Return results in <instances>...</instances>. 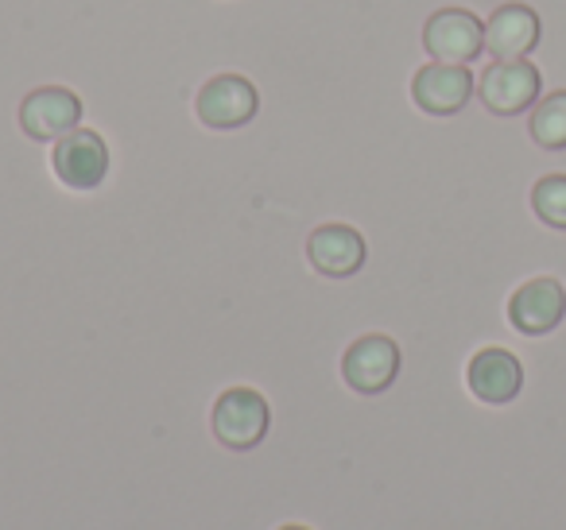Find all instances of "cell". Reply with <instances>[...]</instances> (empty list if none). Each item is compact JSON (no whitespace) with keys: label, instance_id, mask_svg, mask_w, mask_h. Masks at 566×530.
I'll list each match as a JSON object with an SVG mask.
<instances>
[{"label":"cell","instance_id":"cell-1","mask_svg":"<svg viewBox=\"0 0 566 530\" xmlns=\"http://www.w3.org/2000/svg\"><path fill=\"white\" fill-rule=\"evenodd\" d=\"M272 426V411H268V399L256 388H229L218 395L210 411V430L226 449L249 453L256 449L268 437Z\"/></svg>","mask_w":566,"mask_h":530},{"label":"cell","instance_id":"cell-2","mask_svg":"<svg viewBox=\"0 0 566 530\" xmlns=\"http://www.w3.org/2000/svg\"><path fill=\"white\" fill-rule=\"evenodd\" d=\"M543 74L527 59H496L478 78V97L493 117H516L539 102Z\"/></svg>","mask_w":566,"mask_h":530},{"label":"cell","instance_id":"cell-3","mask_svg":"<svg viewBox=\"0 0 566 530\" xmlns=\"http://www.w3.org/2000/svg\"><path fill=\"white\" fill-rule=\"evenodd\" d=\"M260 109V94L249 78L241 74H213L195 97V113L206 128L213 132H233L244 128Z\"/></svg>","mask_w":566,"mask_h":530},{"label":"cell","instance_id":"cell-4","mask_svg":"<svg viewBox=\"0 0 566 530\" xmlns=\"http://www.w3.org/2000/svg\"><path fill=\"white\" fill-rule=\"evenodd\" d=\"M51 171L66 190H97L109 174V148L94 128H74L51 148Z\"/></svg>","mask_w":566,"mask_h":530},{"label":"cell","instance_id":"cell-5","mask_svg":"<svg viewBox=\"0 0 566 530\" xmlns=\"http://www.w3.org/2000/svg\"><path fill=\"white\" fill-rule=\"evenodd\" d=\"M396 375H400V344L385 333L357 337L342 357V380L357 395H380L392 388Z\"/></svg>","mask_w":566,"mask_h":530},{"label":"cell","instance_id":"cell-6","mask_svg":"<svg viewBox=\"0 0 566 530\" xmlns=\"http://www.w3.org/2000/svg\"><path fill=\"white\" fill-rule=\"evenodd\" d=\"M423 47L434 63L470 66L485 51V24L465 9H439L423 24Z\"/></svg>","mask_w":566,"mask_h":530},{"label":"cell","instance_id":"cell-7","mask_svg":"<svg viewBox=\"0 0 566 530\" xmlns=\"http://www.w3.org/2000/svg\"><path fill=\"white\" fill-rule=\"evenodd\" d=\"M473 89H478V82H473L470 66L427 63V66H419L416 78H411V102H416L427 117H454V113H462L465 105H470Z\"/></svg>","mask_w":566,"mask_h":530},{"label":"cell","instance_id":"cell-8","mask_svg":"<svg viewBox=\"0 0 566 530\" xmlns=\"http://www.w3.org/2000/svg\"><path fill=\"white\" fill-rule=\"evenodd\" d=\"M82 125V102L74 89L66 86H43L20 102V128H24L32 140L55 144L66 132Z\"/></svg>","mask_w":566,"mask_h":530},{"label":"cell","instance_id":"cell-9","mask_svg":"<svg viewBox=\"0 0 566 530\" xmlns=\"http://www.w3.org/2000/svg\"><path fill=\"white\" fill-rule=\"evenodd\" d=\"M566 318V290L558 279L539 275L527 279L524 287H516V295L509 298V321L516 333L524 337H543L551 329H558Z\"/></svg>","mask_w":566,"mask_h":530},{"label":"cell","instance_id":"cell-10","mask_svg":"<svg viewBox=\"0 0 566 530\" xmlns=\"http://www.w3.org/2000/svg\"><path fill=\"white\" fill-rule=\"evenodd\" d=\"M365 236L357 233L354 225H318L315 233L307 236V259L318 275L326 279H349L365 267Z\"/></svg>","mask_w":566,"mask_h":530},{"label":"cell","instance_id":"cell-11","mask_svg":"<svg viewBox=\"0 0 566 530\" xmlns=\"http://www.w3.org/2000/svg\"><path fill=\"white\" fill-rule=\"evenodd\" d=\"M465 383H470V391L481 403L504 406L524 388V368L509 349H481L473 352L470 368H465Z\"/></svg>","mask_w":566,"mask_h":530},{"label":"cell","instance_id":"cell-12","mask_svg":"<svg viewBox=\"0 0 566 530\" xmlns=\"http://www.w3.org/2000/svg\"><path fill=\"white\" fill-rule=\"evenodd\" d=\"M543 24L527 4H501L485 20V51L493 59H524L535 51Z\"/></svg>","mask_w":566,"mask_h":530},{"label":"cell","instance_id":"cell-13","mask_svg":"<svg viewBox=\"0 0 566 530\" xmlns=\"http://www.w3.org/2000/svg\"><path fill=\"white\" fill-rule=\"evenodd\" d=\"M527 132H532V140L547 151L566 148V89L535 102L532 117H527Z\"/></svg>","mask_w":566,"mask_h":530},{"label":"cell","instance_id":"cell-14","mask_svg":"<svg viewBox=\"0 0 566 530\" xmlns=\"http://www.w3.org/2000/svg\"><path fill=\"white\" fill-rule=\"evenodd\" d=\"M532 210L543 225L566 233V174H547L532 187Z\"/></svg>","mask_w":566,"mask_h":530},{"label":"cell","instance_id":"cell-15","mask_svg":"<svg viewBox=\"0 0 566 530\" xmlns=\"http://www.w3.org/2000/svg\"><path fill=\"white\" fill-rule=\"evenodd\" d=\"M280 530H307V527H295V522H287V527H280Z\"/></svg>","mask_w":566,"mask_h":530}]
</instances>
